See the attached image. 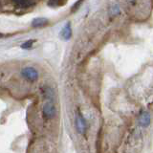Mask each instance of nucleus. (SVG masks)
Masks as SVG:
<instances>
[{
	"mask_svg": "<svg viewBox=\"0 0 153 153\" xmlns=\"http://www.w3.org/2000/svg\"><path fill=\"white\" fill-rule=\"evenodd\" d=\"M43 115L47 119H53L56 115V106L52 102H47L43 106Z\"/></svg>",
	"mask_w": 153,
	"mask_h": 153,
	"instance_id": "obj_1",
	"label": "nucleus"
},
{
	"mask_svg": "<svg viewBox=\"0 0 153 153\" xmlns=\"http://www.w3.org/2000/svg\"><path fill=\"white\" fill-rule=\"evenodd\" d=\"M22 75L30 81H36L38 78V73L35 68L26 67L22 70Z\"/></svg>",
	"mask_w": 153,
	"mask_h": 153,
	"instance_id": "obj_2",
	"label": "nucleus"
},
{
	"mask_svg": "<svg viewBox=\"0 0 153 153\" xmlns=\"http://www.w3.org/2000/svg\"><path fill=\"white\" fill-rule=\"evenodd\" d=\"M76 127L78 132L80 134H83L86 130V122L79 112L76 115Z\"/></svg>",
	"mask_w": 153,
	"mask_h": 153,
	"instance_id": "obj_3",
	"label": "nucleus"
},
{
	"mask_svg": "<svg viewBox=\"0 0 153 153\" xmlns=\"http://www.w3.org/2000/svg\"><path fill=\"white\" fill-rule=\"evenodd\" d=\"M49 23V20H48L47 18H44V17H37V18H35L32 22V26L33 28H42L46 26L47 24Z\"/></svg>",
	"mask_w": 153,
	"mask_h": 153,
	"instance_id": "obj_4",
	"label": "nucleus"
},
{
	"mask_svg": "<svg viewBox=\"0 0 153 153\" xmlns=\"http://www.w3.org/2000/svg\"><path fill=\"white\" fill-rule=\"evenodd\" d=\"M151 121V118H150V115L148 114L147 112H143L140 116V119H139V122H140V124L143 127H146L148 124L150 123Z\"/></svg>",
	"mask_w": 153,
	"mask_h": 153,
	"instance_id": "obj_5",
	"label": "nucleus"
},
{
	"mask_svg": "<svg viewBox=\"0 0 153 153\" xmlns=\"http://www.w3.org/2000/svg\"><path fill=\"white\" fill-rule=\"evenodd\" d=\"M61 37L65 40H68L72 36V30H71V25L70 23H67L61 30Z\"/></svg>",
	"mask_w": 153,
	"mask_h": 153,
	"instance_id": "obj_6",
	"label": "nucleus"
},
{
	"mask_svg": "<svg viewBox=\"0 0 153 153\" xmlns=\"http://www.w3.org/2000/svg\"><path fill=\"white\" fill-rule=\"evenodd\" d=\"M13 2L21 7H27L29 5H31L30 0H13Z\"/></svg>",
	"mask_w": 153,
	"mask_h": 153,
	"instance_id": "obj_7",
	"label": "nucleus"
},
{
	"mask_svg": "<svg viewBox=\"0 0 153 153\" xmlns=\"http://www.w3.org/2000/svg\"><path fill=\"white\" fill-rule=\"evenodd\" d=\"M33 42H35V40H32V39L27 40L26 42H24L23 44L21 45V48H22V49H30V48H32Z\"/></svg>",
	"mask_w": 153,
	"mask_h": 153,
	"instance_id": "obj_8",
	"label": "nucleus"
},
{
	"mask_svg": "<svg viewBox=\"0 0 153 153\" xmlns=\"http://www.w3.org/2000/svg\"><path fill=\"white\" fill-rule=\"evenodd\" d=\"M57 1H59V0H50L49 3H48V5H49V6H52V7L57 6V5H59V3H57Z\"/></svg>",
	"mask_w": 153,
	"mask_h": 153,
	"instance_id": "obj_9",
	"label": "nucleus"
},
{
	"mask_svg": "<svg viewBox=\"0 0 153 153\" xmlns=\"http://www.w3.org/2000/svg\"><path fill=\"white\" fill-rule=\"evenodd\" d=\"M81 3H82V0H79V3L76 2V3L74 5V6H73V12H74V11H76V10H78V8L79 7V5H80Z\"/></svg>",
	"mask_w": 153,
	"mask_h": 153,
	"instance_id": "obj_10",
	"label": "nucleus"
},
{
	"mask_svg": "<svg viewBox=\"0 0 153 153\" xmlns=\"http://www.w3.org/2000/svg\"><path fill=\"white\" fill-rule=\"evenodd\" d=\"M0 37H2V35H1V33H0Z\"/></svg>",
	"mask_w": 153,
	"mask_h": 153,
	"instance_id": "obj_11",
	"label": "nucleus"
}]
</instances>
